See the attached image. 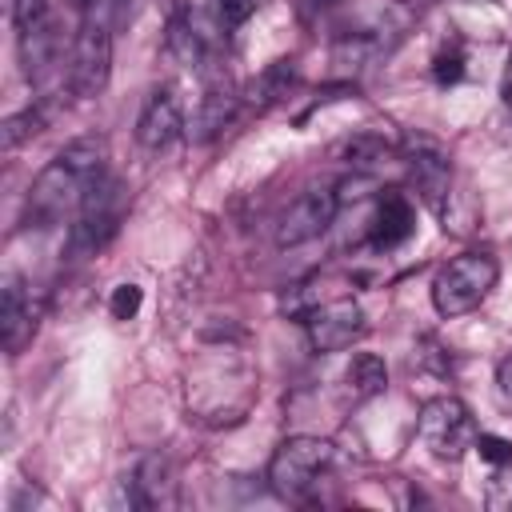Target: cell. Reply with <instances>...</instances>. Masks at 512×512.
<instances>
[{"label":"cell","instance_id":"cell-1","mask_svg":"<svg viewBox=\"0 0 512 512\" xmlns=\"http://www.w3.org/2000/svg\"><path fill=\"white\" fill-rule=\"evenodd\" d=\"M108 172V140L104 136H80L72 144H64L48 168H40V176L28 188L24 200V224L28 228H48L56 224L64 212H76L84 192Z\"/></svg>","mask_w":512,"mask_h":512},{"label":"cell","instance_id":"cell-2","mask_svg":"<svg viewBox=\"0 0 512 512\" xmlns=\"http://www.w3.org/2000/svg\"><path fill=\"white\" fill-rule=\"evenodd\" d=\"M124 208H128V192H124V180L104 172L80 200L76 208V220L68 224V256L72 260H84V256H96L112 244V236L120 232V220H124Z\"/></svg>","mask_w":512,"mask_h":512},{"label":"cell","instance_id":"cell-3","mask_svg":"<svg viewBox=\"0 0 512 512\" xmlns=\"http://www.w3.org/2000/svg\"><path fill=\"white\" fill-rule=\"evenodd\" d=\"M500 264L492 252H460L432 276V308L440 316H464L484 304V296L496 288Z\"/></svg>","mask_w":512,"mask_h":512},{"label":"cell","instance_id":"cell-4","mask_svg":"<svg viewBox=\"0 0 512 512\" xmlns=\"http://www.w3.org/2000/svg\"><path fill=\"white\" fill-rule=\"evenodd\" d=\"M332 440H320V436H288L272 460H268V488L284 500H304L320 476L332 468Z\"/></svg>","mask_w":512,"mask_h":512},{"label":"cell","instance_id":"cell-5","mask_svg":"<svg viewBox=\"0 0 512 512\" xmlns=\"http://www.w3.org/2000/svg\"><path fill=\"white\" fill-rule=\"evenodd\" d=\"M416 428H420L424 448L436 460H448V464H456L468 448H476V436H480L468 404L456 400V396H432V400H424L420 404V416H416Z\"/></svg>","mask_w":512,"mask_h":512},{"label":"cell","instance_id":"cell-6","mask_svg":"<svg viewBox=\"0 0 512 512\" xmlns=\"http://www.w3.org/2000/svg\"><path fill=\"white\" fill-rule=\"evenodd\" d=\"M108 76H112V24L104 16H96V20H84L72 40L68 84L76 96L92 100L108 88Z\"/></svg>","mask_w":512,"mask_h":512},{"label":"cell","instance_id":"cell-7","mask_svg":"<svg viewBox=\"0 0 512 512\" xmlns=\"http://www.w3.org/2000/svg\"><path fill=\"white\" fill-rule=\"evenodd\" d=\"M404 156H408V180L416 196L444 216L452 204V160L432 136H404Z\"/></svg>","mask_w":512,"mask_h":512},{"label":"cell","instance_id":"cell-8","mask_svg":"<svg viewBox=\"0 0 512 512\" xmlns=\"http://www.w3.org/2000/svg\"><path fill=\"white\" fill-rule=\"evenodd\" d=\"M336 208H340V196L336 188H308L304 196H296L280 224H276V244L280 248H296V244H308L316 240L320 232H328V224L336 220Z\"/></svg>","mask_w":512,"mask_h":512},{"label":"cell","instance_id":"cell-9","mask_svg":"<svg viewBox=\"0 0 512 512\" xmlns=\"http://www.w3.org/2000/svg\"><path fill=\"white\" fill-rule=\"evenodd\" d=\"M304 328H308V344L316 352H340L364 336V308L352 296H340V300L316 304L304 316Z\"/></svg>","mask_w":512,"mask_h":512},{"label":"cell","instance_id":"cell-10","mask_svg":"<svg viewBox=\"0 0 512 512\" xmlns=\"http://www.w3.org/2000/svg\"><path fill=\"white\" fill-rule=\"evenodd\" d=\"M60 56H64V32H60L52 12L44 20L20 28V64H24V76L32 84H44L56 72Z\"/></svg>","mask_w":512,"mask_h":512},{"label":"cell","instance_id":"cell-11","mask_svg":"<svg viewBox=\"0 0 512 512\" xmlns=\"http://www.w3.org/2000/svg\"><path fill=\"white\" fill-rule=\"evenodd\" d=\"M0 336H4L8 356H20V348L36 336L32 292H28V284L16 272H8L4 276V288H0Z\"/></svg>","mask_w":512,"mask_h":512},{"label":"cell","instance_id":"cell-12","mask_svg":"<svg viewBox=\"0 0 512 512\" xmlns=\"http://www.w3.org/2000/svg\"><path fill=\"white\" fill-rule=\"evenodd\" d=\"M180 128H184V112H180L176 92H172V88H156V92L148 96L140 120H136V140H140V148L160 152V148H168V144L180 136Z\"/></svg>","mask_w":512,"mask_h":512},{"label":"cell","instance_id":"cell-13","mask_svg":"<svg viewBox=\"0 0 512 512\" xmlns=\"http://www.w3.org/2000/svg\"><path fill=\"white\" fill-rule=\"evenodd\" d=\"M240 104H244V92H236L228 80H212V84L204 88V96H200L196 116H192V140L208 144L212 136H220V132L236 120Z\"/></svg>","mask_w":512,"mask_h":512},{"label":"cell","instance_id":"cell-14","mask_svg":"<svg viewBox=\"0 0 512 512\" xmlns=\"http://www.w3.org/2000/svg\"><path fill=\"white\" fill-rule=\"evenodd\" d=\"M416 228V212H412V200L404 192H380L376 200V212L368 220V240L376 248H396L412 236Z\"/></svg>","mask_w":512,"mask_h":512},{"label":"cell","instance_id":"cell-15","mask_svg":"<svg viewBox=\"0 0 512 512\" xmlns=\"http://www.w3.org/2000/svg\"><path fill=\"white\" fill-rule=\"evenodd\" d=\"M128 488H132V504L136 508H164V504H172L176 500V480H172L168 456H160V452L144 456L136 464Z\"/></svg>","mask_w":512,"mask_h":512},{"label":"cell","instance_id":"cell-16","mask_svg":"<svg viewBox=\"0 0 512 512\" xmlns=\"http://www.w3.org/2000/svg\"><path fill=\"white\" fill-rule=\"evenodd\" d=\"M164 48L176 56V64H184V68H204V60H208V52H212V32H204L192 12H180V16H172V24H168Z\"/></svg>","mask_w":512,"mask_h":512},{"label":"cell","instance_id":"cell-17","mask_svg":"<svg viewBox=\"0 0 512 512\" xmlns=\"http://www.w3.org/2000/svg\"><path fill=\"white\" fill-rule=\"evenodd\" d=\"M296 80H300L296 60H272L256 80H248L244 100H248L256 112H264V108H272V104L288 100V96H292V88H296Z\"/></svg>","mask_w":512,"mask_h":512},{"label":"cell","instance_id":"cell-18","mask_svg":"<svg viewBox=\"0 0 512 512\" xmlns=\"http://www.w3.org/2000/svg\"><path fill=\"white\" fill-rule=\"evenodd\" d=\"M344 384H348L352 400H372V396H380L388 388V368H384V360L376 352H356L348 372H344Z\"/></svg>","mask_w":512,"mask_h":512},{"label":"cell","instance_id":"cell-19","mask_svg":"<svg viewBox=\"0 0 512 512\" xmlns=\"http://www.w3.org/2000/svg\"><path fill=\"white\" fill-rule=\"evenodd\" d=\"M44 124H48L44 108H24V112L8 116V120L0 124V148H4V152H16L24 140L40 136V132H44Z\"/></svg>","mask_w":512,"mask_h":512},{"label":"cell","instance_id":"cell-20","mask_svg":"<svg viewBox=\"0 0 512 512\" xmlns=\"http://www.w3.org/2000/svg\"><path fill=\"white\" fill-rule=\"evenodd\" d=\"M340 156L364 176V172H372L384 156H388V144L380 140V136H372V132H364V136H352V140H344L340 144Z\"/></svg>","mask_w":512,"mask_h":512},{"label":"cell","instance_id":"cell-21","mask_svg":"<svg viewBox=\"0 0 512 512\" xmlns=\"http://www.w3.org/2000/svg\"><path fill=\"white\" fill-rule=\"evenodd\" d=\"M260 4H264V0H208V12H212V20L224 28V36H228V32L240 28Z\"/></svg>","mask_w":512,"mask_h":512},{"label":"cell","instance_id":"cell-22","mask_svg":"<svg viewBox=\"0 0 512 512\" xmlns=\"http://www.w3.org/2000/svg\"><path fill=\"white\" fill-rule=\"evenodd\" d=\"M140 304H144L140 284H116L112 300H108V312H112V320H132L140 312Z\"/></svg>","mask_w":512,"mask_h":512},{"label":"cell","instance_id":"cell-23","mask_svg":"<svg viewBox=\"0 0 512 512\" xmlns=\"http://www.w3.org/2000/svg\"><path fill=\"white\" fill-rule=\"evenodd\" d=\"M464 76V52L452 44V48H440L436 60H432V80L436 84H456Z\"/></svg>","mask_w":512,"mask_h":512},{"label":"cell","instance_id":"cell-24","mask_svg":"<svg viewBox=\"0 0 512 512\" xmlns=\"http://www.w3.org/2000/svg\"><path fill=\"white\" fill-rule=\"evenodd\" d=\"M488 504L492 508H512V460L496 464V472L488 480Z\"/></svg>","mask_w":512,"mask_h":512},{"label":"cell","instance_id":"cell-25","mask_svg":"<svg viewBox=\"0 0 512 512\" xmlns=\"http://www.w3.org/2000/svg\"><path fill=\"white\" fill-rule=\"evenodd\" d=\"M476 452H480L488 464H504V460H512V444L500 440V436H492V432H480V436H476Z\"/></svg>","mask_w":512,"mask_h":512},{"label":"cell","instance_id":"cell-26","mask_svg":"<svg viewBox=\"0 0 512 512\" xmlns=\"http://www.w3.org/2000/svg\"><path fill=\"white\" fill-rule=\"evenodd\" d=\"M44 16H48V0H12V24H16V32L28 28V24H36V20H44Z\"/></svg>","mask_w":512,"mask_h":512},{"label":"cell","instance_id":"cell-27","mask_svg":"<svg viewBox=\"0 0 512 512\" xmlns=\"http://www.w3.org/2000/svg\"><path fill=\"white\" fill-rule=\"evenodd\" d=\"M496 388H500V400L512 408V352L496 364Z\"/></svg>","mask_w":512,"mask_h":512},{"label":"cell","instance_id":"cell-28","mask_svg":"<svg viewBox=\"0 0 512 512\" xmlns=\"http://www.w3.org/2000/svg\"><path fill=\"white\" fill-rule=\"evenodd\" d=\"M500 96H504V108L512 112V56H508V64H504V80H500Z\"/></svg>","mask_w":512,"mask_h":512},{"label":"cell","instance_id":"cell-29","mask_svg":"<svg viewBox=\"0 0 512 512\" xmlns=\"http://www.w3.org/2000/svg\"><path fill=\"white\" fill-rule=\"evenodd\" d=\"M300 4V16H316V12H324V8H332L336 0H296Z\"/></svg>","mask_w":512,"mask_h":512},{"label":"cell","instance_id":"cell-30","mask_svg":"<svg viewBox=\"0 0 512 512\" xmlns=\"http://www.w3.org/2000/svg\"><path fill=\"white\" fill-rule=\"evenodd\" d=\"M64 4H68L72 12H88V8H92V0H64Z\"/></svg>","mask_w":512,"mask_h":512}]
</instances>
